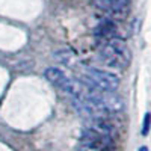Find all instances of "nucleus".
Here are the masks:
<instances>
[{
	"label": "nucleus",
	"instance_id": "nucleus-7",
	"mask_svg": "<svg viewBox=\"0 0 151 151\" xmlns=\"http://www.w3.org/2000/svg\"><path fill=\"white\" fill-rule=\"evenodd\" d=\"M139 151H148V148H147V147H141V150H139Z\"/></svg>",
	"mask_w": 151,
	"mask_h": 151
},
{
	"label": "nucleus",
	"instance_id": "nucleus-4",
	"mask_svg": "<svg viewBox=\"0 0 151 151\" xmlns=\"http://www.w3.org/2000/svg\"><path fill=\"white\" fill-rule=\"evenodd\" d=\"M79 151H113V136L86 127L80 137Z\"/></svg>",
	"mask_w": 151,
	"mask_h": 151
},
{
	"label": "nucleus",
	"instance_id": "nucleus-3",
	"mask_svg": "<svg viewBox=\"0 0 151 151\" xmlns=\"http://www.w3.org/2000/svg\"><path fill=\"white\" fill-rule=\"evenodd\" d=\"M83 83L88 88H92V89L116 91L119 86V77L106 70L86 68L83 71Z\"/></svg>",
	"mask_w": 151,
	"mask_h": 151
},
{
	"label": "nucleus",
	"instance_id": "nucleus-2",
	"mask_svg": "<svg viewBox=\"0 0 151 151\" xmlns=\"http://www.w3.org/2000/svg\"><path fill=\"white\" fill-rule=\"evenodd\" d=\"M44 76H45V79L50 83H53L56 88H59V89H62L65 94H68L73 100L82 98L85 91H86V85L85 83H80L77 80L68 77L65 73H62L58 68H47Z\"/></svg>",
	"mask_w": 151,
	"mask_h": 151
},
{
	"label": "nucleus",
	"instance_id": "nucleus-8",
	"mask_svg": "<svg viewBox=\"0 0 151 151\" xmlns=\"http://www.w3.org/2000/svg\"><path fill=\"white\" fill-rule=\"evenodd\" d=\"M94 2H98V0H94Z\"/></svg>",
	"mask_w": 151,
	"mask_h": 151
},
{
	"label": "nucleus",
	"instance_id": "nucleus-6",
	"mask_svg": "<svg viewBox=\"0 0 151 151\" xmlns=\"http://www.w3.org/2000/svg\"><path fill=\"white\" fill-rule=\"evenodd\" d=\"M150 122H151V113H147L145 119H144V129H142V134H147L150 130Z\"/></svg>",
	"mask_w": 151,
	"mask_h": 151
},
{
	"label": "nucleus",
	"instance_id": "nucleus-5",
	"mask_svg": "<svg viewBox=\"0 0 151 151\" xmlns=\"http://www.w3.org/2000/svg\"><path fill=\"white\" fill-rule=\"evenodd\" d=\"M97 36H98L101 41H106V40H110V38L118 36L115 23H113L112 20H106V21H103V23L97 27Z\"/></svg>",
	"mask_w": 151,
	"mask_h": 151
},
{
	"label": "nucleus",
	"instance_id": "nucleus-1",
	"mask_svg": "<svg viewBox=\"0 0 151 151\" xmlns=\"http://www.w3.org/2000/svg\"><path fill=\"white\" fill-rule=\"evenodd\" d=\"M100 58L107 67L115 70H124L130 65L132 53L129 45L119 36H115L103 41L101 47H100Z\"/></svg>",
	"mask_w": 151,
	"mask_h": 151
}]
</instances>
